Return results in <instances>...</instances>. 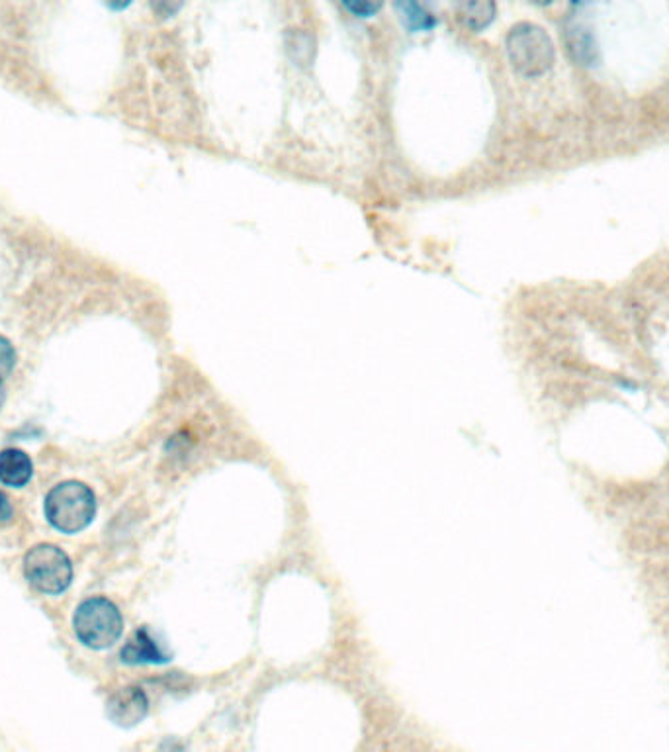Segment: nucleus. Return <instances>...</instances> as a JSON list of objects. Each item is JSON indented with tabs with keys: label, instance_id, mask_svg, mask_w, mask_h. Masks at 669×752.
I'll list each match as a JSON object with an SVG mask.
<instances>
[{
	"label": "nucleus",
	"instance_id": "nucleus-1",
	"mask_svg": "<svg viewBox=\"0 0 669 752\" xmlns=\"http://www.w3.org/2000/svg\"><path fill=\"white\" fill-rule=\"evenodd\" d=\"M44 512L51 527L75 535L85 531L96 516V496L85 482L67 480L47 492Z\"/></svg>",
	"mask_w": 669,
	"mask_h": 752
},
{
	"label": "nucleus",
	"instance_id": "nucleus-2",
	"mask_svg": "<svg viewBox=\"0 0 669 752\" xmlns=\"http://www.w3.org/2000/svg\"><path fill=\"white\" fill-rule=\"evenodd\" d=\"M73 629L85 647L102 651L120 641L124 633V617L112 600L94 596L77 606L73 615Z\"/></svg>",
	"mask_w": 669,
	"mask_h": 752
},
{
	"label": "nucleus",
	"instance_id": "nucleus-3",
	"mask_svg": "<svg viewBox=\"0 0 669 752\" xmlns=\"http://www.w3.org/2000/svg\"><path fill=\"white\" fill-rule=\"evenodd\" d=\"M24 576L42 594H63L73 582V563L57 545L42 543L24 557Z\"/></svg>",
	"mask_w": 669,
	"mask_h": 752
},
{
	"label": "nucleus",
	"instance_id": "nucleus-4",
	"mask_svg": "<svg viewBox=\"0 0 669 752\" xmlns=\"http://www.w3.org/2000/svg\"><path fill=\"white\" fill-rule=\"evenodd\" d=\"M507 51L513 67L525 77H538L554 63L550 36L535 24H519L507 38Z\"/></svg>",
	"mask_w": 669,
	"mask_h": 752
},
{
	"label": "nucleus",
	"instance_id": "nucleus-5",
	"mask_svg": "<svg viewBox=\"0 0 669 752\" xmlns=\"http://www.w3.org/2000/svg\"><path fill=\"white\" fill-rule=\"evenodd\" d=\"M147 713H149V698L137 686L120 688L106 702L108 719L122 729H132L135 725H139L147 717Z\"/></svg>",
	"mask_w": 669,
	"mask_h": 752
},
{
	"label": "nucleus",
	"instance_id": "nucleus-6",
	"mask_svg": "<svg viewBox=\"0 0 669 752\" xmlns=\"http://www.w3.org/2000/svg\"><path fill=\"white\" fill-rule=\"evenodd\" d=\"M122 662L126 664H163L169 660V655L159 647L147 627H141L134 633V637L124 645L120 653Z\"/></svg>",
	"mask_w": 669,
	"mask_h": 752
},
{
	"label": "nucleus",
	"instance_id": "nucleus-7",
	"mask_svg": "<svg viewBox=\"0 0 669 752\" xmlns=\"http://www.w3.org/2000/svg\"><path fill=\"white\" fill-rule=\"evenodd\" d=\"M34 476V463L30 455L20 449L0 451V482L10 488H24Z\"/></svg>",
	"mask_w": 669,
	"mask_h": 752
},
{
	"label": "nucleus",
	"instance_id": "nucleus-8",
	"mask_svg": "<svg viewBox=\"0 0 669 752\" xmlns=\"http://www.w3.org/2000/svg\"><path fill=\"white\" fill-rule=\"evenodd\" d=\"M398 8L403 12V20L411 32L419 30H431L435 26V18L431 12H427L421 4L417 2H405L398 4Z\"/></svg>",
	"mask_w": 669,
	"mask_h": 752
},
{
	"label": "nucleus",
	"instance_id": "nucleus-9",
	"mask_svg": "<svg viewBox=\"0 0 669 752\" xmlns=\"http://www.w3.org/2000/svg\"><path fill=\"white\" fill-rule=\"evenodd\" d=\"M14 365H16L14 345L4 335H0V386L8 376L12 375Z\"/></svg>",
	"mask_w": 669,
	"mask_h": 752
},
{
	"label": "nucleus",
	"instance_id": "nucleus-10",
	"mask_svg": "<svg viewBox=\"0 0 669 752\" xmlns=\"http://www.w3.org/2000/svg\"><path fill=\"white\" fill-rule=\"evenodd\" d=\"M466 8L472 10V14H468V24L474 30H480V28L488 26L491 20H493V10H495L493 4H468Z\"/></svg>",
	"mask_w": 669,
	"mask_h": 752
},
{
	"label": "nucleus",
	"instance_id": "nucleus-11",
	"mask_svg": "<svg viewBox=\"0 0 669 752\" xmlns=\"http://www.w3.org/2000/svg\"><path fill=\"white\" fill-rule=\"evenodd\" d=\"M345 6L358 18H370L380 8V4H374V2H345Z\"/></svg>",
	"mask_w": 669,
	"mask_h": 752
},
{
	"label": "nucleus",
	"instance_id": "nucleus-12",
	"mask_svg": "<svg viewBox=\"0 0 669 752\" xmlns=\"http://www.w3.org/2000/svg\"><path fill=\"white\" fill-rule=\"evenodd\" d=\"M12 516H14V508H12L10 500H8V496L0 490V523L10 521Z\"/></svg>",
	"mask_w": 669,
	"mask_h": 752
},
{
	"label": "nucleus",
	"instance_id": "nucleus-13",
	"mask_svg": "<svg viewBox=\"0 0 669 752\" xmlns=\"http://www.w3.org/2000/svg\"><path fill=\"white\" fill-rule=\"evenodd\" d=\"M2 402H4V390H2V386H0V406H2Z\"/></svg>",
	"mask_w": 669,
	"mask_h": 752
}]
</instances>
